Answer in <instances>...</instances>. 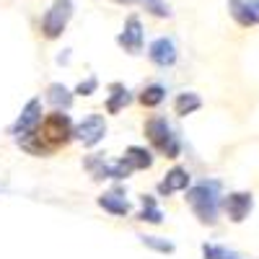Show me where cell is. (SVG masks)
I'll return each mask as SVG.
<instances>
[{"label": "cell", "mask_w": 259, "mask_h": 259, "mask_svg": "<svg viewBox=\"0 0 259 259\" xmlns=\"http://www.w3.org/2000/svg\"><path fill=\"white\" fill-rule=\"evenodd\" d=\"M70 138H73V122L68 114H62L57 109L41 119L31 135L21 138L18 145L24 150H29L31 156H50L55 150H60L62 145H68Z\"/></svg>", "instance_id": "obj_1"}, {"label": "cell", "mask_w": 259, "mask_h": 259, "mask_svg": "<svg viewBox=\"0 0 259 259\" xmlns=\"http://www.w3.org/2000/svg\"><path fill=\"white\" fill-rule=\"evenodd\" d=\"M187 205L197 215V221L205 226L218 223V207H221V182L205 179L194 187H187Z\"/></svg>", "instance_id": "obj_2"}, {"label": "cell", "mask_w": 259, "mask_h": 259, "mask_svg": "<svg viewBox=\"0 0 259 259\" xmlns=\"http://www.w3.org/2000/svg\"><path fill=\"white\" fill-rule=\"evenodd\" d=\"M145 135H148L150 145H153L158 153H163L166 158H179V153H182V140H179V135L171 130V124H168L163 117L148 119Z\"/></svg>", "instance_id": "obj_3"}, {"label": "cell", "mask_w": 259, "mask_h": 259, "mask_svg": "<svg viewBox=\"0 0 259 259\" xmlns=\"http://www.w3.org/2000/svg\"><path fill=\"white\" fill-rule=\"evenodd\" d=\"M70 18H73V0H55L47 8V13L41 16V34H45V39L62 36Z\"/></svg>", "instance_id": "obj_4"}, {"label": "cell", "mask_w": 259, "mask_h": 259, "mask_svg": "<svg viewBox=\"0 0 259 259\" xmlns=\"http://www.w3.org/2000/svg\"><path fill=\"white\" fill-rule=\"evenodd\" d=\"M104 135H106V122L101 114H89L78 127H73V138L80 140L85 148L99 145L104 140Z\"/></svg>", "instance_id": "obj_5"}, {"label": "cell", "mask_w": 259, "mask_h": 259, "mask_svg": "<svg viewBox=\"0 0 259 259\" xmlns=\"http://www.w3.org/2000/svg\"><path fill=\"white\" fill-rule=\"evenodd\" d=\"M39 122H41V99H31V101L24 106V112L18 114L16 124L11 127V135H13L16 140L26 138V135H31L34 130H36Z\"/></svg>", "instance_id": "obj_6"}, {"label": "cell", "mask_w": 259, "mask_h": 259, "mask_svg": "<svg viewBox=\"0 0 259 259\" xmlns=\"http://www.w3.org/2000/svg\"><path fill=\"white\" fill-rule=\"evenodd\" d=\"M148 57L153 65H158V68H171V65L177 62L179 52H177V41L171 36H158L150 41L148 47Z\"/></svg>", "instance_id": "obj_7"}, {"label": "cell", "mask_w": 259, "mask_h": 259, "mask_svg": "<svg viewBox=\"0 0 259 259\" xmlns=\"http://www.w3.org/2000/svg\"><path fill=\"white\" fill-rule=\"evenodd\" d=\"M117 45L124 52H130V55H138L143 50V24H140L138 16H130L124 21V29L117 36Z\"/></svg>", "instance_id": "obj_8"}, {"label": "cell", "mask_w": 259, "mask_h": 259, "mask_svg": "<svg viewBox=\"0 0 259 259\" xmlns=\"http://www.w3.org/2000/svg\"><path fill=\"white\" fill-rule=\"evenodd\" d=\"M223 210L228 212V218L233 223H241L244 218H249V212L254 207V197L249 192H231L228 197H223Z\"/></svg>", "instance_id": "obj_9"}, {"label": "cell", "mask_w": 259, "mask_h": 259, "mask_svg": "<svg viewBox=\"0 0 259 259\" xmlns=\"http://www.w3.org/2000/svg\"><path fill=\"white\" fill-rule=\"evenodd\" d=\"M189 182H192V179H189V171L182 168V166H177V168L168 171L163 182H158V194L168 197V194H174V192H184V189L189 187Z\"/></svg>", "instance_id": "obj_10"}, {"label": "cell", "mask_w": 259, "mask_h": 259, "mask_svg": "<svg viewBox=\"0 0 259 259\" xmlns=\"http://www.w3.org/2000/svg\"><path fill=\"white\" fill-rule=\"evenodd\" d=\"M99 207H104L106 212L112 215H119V218H124V215H130V202L124 200V194L119 189H112V192H104L101 197L96 200Z\"/></svg>", "instance_id": "obj_11"}, {"label": "cell", "mask_w": 259, "mask_h": 259, "mask_svg": "<svg viewBox=\"0 0 259 259\" xmlns=\"http://www.w3.org/2000/svg\"><path fill=\"white\" fill-rule=\"evenodd\" d=\"M228 11L239 26H254V13H251V0H228Z\"/></svg>", "instance_id": "obj_12"}, {"label": "cell", "mask_w": 259, "mask_h": 259, "mask_svg": "<svg viewBox=\"0 0 259 259\" xmlns=\"http://www.w3.org/2000/svg\"><path fill=\"white\" fill-rule=\"evenodd\" d=\"M130 101H133V96H130V91L124 89L122 83H112L109 85V99H106V112H109V114L122 112Z\"/></svg>", "instance_id": "obj_13"}, {"label": "cell", "mask_w": 259, "mask_h": 259, "mask_svg": "<svg viewBox=\"0 0 259 259\" xmlns=\"http://www.w3.org/2000/svg\"><path fill=\"white\" fill-rule=\"evenodd\" d=\"M47 101L55 106V109H70V106H73V94H70L68 85L52 83L47 89Z\"/></svg>", "instance_id": "obj_14"}, {"label": "cell", "mask_w": 259, "mask_h": 259, "mask_svg": "<svg viewBox=\"0 0 259 259\" xmlns=\"http://www.w3.org/2000/svg\"><path fill=\"white\" fill-rule=\"evenodd\" d=\"M124 158L133 163L135 171H143V168L153 166V156H150V150H145V148H140V145H130V148L124 150Z\"/></svg>", "instance_id": "obj_15"}, {"label": "cell", "mask_w": 259, "mask_h": 259, "mask_svg": "<svg viewBox=\"0 0 259 259\" xmlns=\"http://www.w3.org/2000/svg\"><path fill=\"white\" fill-rule=\"evenodd\" d=\"M140 202H143V210H140V215H138V221L156 223V226L163 223V212H161V207L156 205V197H150V194H143Z\"/></svg>", "instance_id": "obj_16"}, {"label": "cell", "mask_w": 259, "mask_h": 259, "mask_svg": "<svg viewBox=\"0 0 259 259\" xmlns=\"http://www.w3.org/2000/svg\"><path fill=\"white\" fill-rule=\"evenodd\" d=\"M200 106H202V99H200L197 94L184 91V94H179L177 101H174V112H177L179 117H187V114H192V112H197Z\"/></svg>", "instance_id": "obj_17"}, {"label": "cell", "mask_w": 259, "mask_h": 259, "mask_svg": "<svg viewBox=\"0 0 259 259\" xmlns=\"http://www.w3.org/2000/svg\"><path fill=\"white\" fill-rule=\"evenodd\" d=\"M163 99H166V89L161 83H153V85H145L143 89V94L138 96V101L145 106V109H153V106H158V104H163Z\"/></svg>", "instance_id": "obj_18"}, {"label": "cell", "mask_w": 259, "mask_h": 259, "mask_svg": "<svg viewBox=\"0 0 259 259\" xmlns=\"http://www.w3.org/2000/svg\"><path fill=\"white\" fill-rule=\"evenodd\" d=\"M138 239H140V244H143V246L153 249V251H161V254H174V249H177L171 241L161 239V236H138Z\"/></svg>", "instance_id": "obj_19"}, {"label": "cell", "mask_w": 259, "mask_h": 259, "mask_svg": "<svg viewBox=\"0 0 259 259\" xmlns=\"http://www.w3.org/2000/svg\"><path fill=\"white\" fill-rule=\"evenodd\" d=\"M202 256L205 259H241V254H236L226 246H218V244H202Z\"/></svg>", "instance_id": "obj_20"}, {"label": "cell", "mask_w": 259, "mask_h": 259, "mask_svg": "<svg viewBox=\"0 0 259 259\" xmlns=\"http://www.w3.org/2000/svg\"><path fill=\"white\" fill-rule=\"evenodd\" d=\"M140 3L145 6V11L150 16H156V18H171V8L166 0H140Z\"/></svg>", "instance_id": "obj_21"}, {"label": "cell", "mask_w": 259, "mask_h": 259, "mask_svg": "<svg viewBox=\"0 0 259 259\" xmlns=\"http://www.w3.org/2000/svg\"><path fill=\"white\" fill-rule=\"evenodd\" d=\"M96 89H99V80H96V75H91V78H85V80H80V83H78L75 94H78V96H91Z\"/></svg>", "instance_id": "obj_22"}, {"label": "cell", "mask_w": 259, "mask_h": 259, "mask_svg": "<svg viewBox=\"0 0 259 259\" xmlns=\"http://www.w3.org/2000/svg\"><path fill=\"white\" fill-rule=\"evenodd\" d=\"M251 13H254V21L259 24V0H251Z\"/></svg>", "instance_id": "obj_23"}, {"label": "cell", "mask_w": 259, "mask_h": 259, "mask_svg": "<svg viewBox=\"0 0 259 259\" xmlns=\"http://www.w3.org/2000/svg\"><path fill=\"white\" fill-rule=\"evenodd\" d=\"M114 3H127L130 6V3H135V0H114Z\"/></svg>", "instance_id": "obj_24"}]
</instances>
